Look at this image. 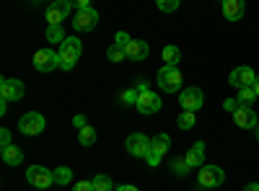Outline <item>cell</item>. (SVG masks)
<instances>
[{
	"instance_id": "1",
	"label": "cell",
	"mask_w": 259,
	"mask_h": 191,
	"mask_svg": "<svg viewBox=\"0 0 259 191\" xmlns=\"http://www.w3.org/2000/svg\"><path fill=\"white\" fill-rule=\"evenodd\" d=\"M83 52V44H80V39L78 36H68L60 44V68L62 70H73L75 68V62Z\"/></svg>"
},
{
	"instance_id": "2",
	"label": "cell",
	"mask_w": 259,
	"mask_h": 191,
	"mask_svg": "<svg viewBox=\"0 0 259 191\" xmlns=\"http://www.w3.org/2000/svg\"><path fill=\"white\" fill-rule=\"evenodd\" d=\"M158 86H161V91L163 93H179L182 91V70L179 68H168V65H163L161 70H158Z\"/></svg>"
},
{
	"instance_id": "3",
	"label": "cell",
	"mask_w": 259,
	"mask_h": 191,
	"mask_svg": "<svg viewBox=\"0 0 259 191\" xmlns=\"http://www.w3.org/2000/svg\"><path fill=\"white\" fill-rule=\"evenodd\" d=\"M168 147H171V137L168 135H156V137H150V150H148V155H145V160H148V165H158L161 163V158L168 153Z\"/></svg>"
},
{
	"instance_id": "4",
	"label": "cell",
	"mask_w": 259,
	"mask_h": 191,
	"mask_svg": "<svg viewBox=\"0 0 259 191\" xmlns=\"http://www.w3.org/2000/svg\"><path fill=\"white\" fill-rule=\"evenodd\" d=\"M197 181H200L202 188H218V186H223L226 173H223V168H221V165H202Z\"/></svg>"
},
{
	"instance_id": "5",
	"label": "cell",
	"mask_w": 259,
	"mask_h": 191,
	"mask_svg": "<svg viewBox=\"0 0 259 191\" xmlns=\"http://www.w3.org/2000/svg\"><path fill=\"white\" fill-rule=\"evenodd\" d=\"M45 126H47L45 116L36 114V111H29V114H24V116L18 119V130L24 132V135H29V137L41 135V132H45Z\"/></svg>"
},
{
	"instance_id": "6",
	"label": "cell",
	"mask_w": 259,
	"mask_h": 191,
	"mask_svg": "<svg viewBox=\"0 0 259 191\" xmlns=\"http://www.w3.org/2000/svg\"><path fill=\"white\" fill-rule=\"evenodd\" d=\"M26 181L34 188H50L55 183V171H50V168H45V165H31L26 171Z\"/></svg>"
},
{
	"instance_id": "7",
	"label": "cell",
	"mask_w": 259,
	"mask_h": 191,
	"mask_svg": "<svg viewBox=\"0 0 259 191\" xmlns=\"http://www.w3.org/2000/svg\"><path fill=\"white\" fill-rule=\"evenodd\" d=\"M99 26V11L96 8H80L73 16V29L75 31H94Z\"/></svg>"
},
{
	"instance_id": "8",
	"label": "cell",
	"mask_w": 259,
	"mask_h": 191,
	"mask_svg": "<svg viewBox=\"0 0 259 191\" xmlns=\"http://www.w3.org/2000/svg\"><path fill=\"white\" fill-rule=\"evenodd\" d=\"M34 68L39 73H52L60 68V52H52V49H39L34 54Z\"/></svg>"
},
{
	"instance_id": "9",
	"label": "cell",
	"mask_w": 259,
	"mask_h": 191,
	"mask_svg": "<svg viewBox=\"0 0 259 191\" xmlns=\"http://www.w3.org/2000/svg\"><path fill=\"white\" fill-rule=\"evenodd\" d=\"M254 80H256V73L249 68V65H241V68H236V70H231V75H228V83L233 88H249V86H254Z\"/></svg>"
},
{
	"instance_id": "10",
	"label": "cell",
	"mask_w": 259,
	"mask_h": 191,
	"mask_svg": "<svg viewBox=\"0 0 259 191\" xmlns=\"http://www.w3.org/2000/svg\"><path fill=\"white\" fill-rule=\"evenodd\" d=\"M161 106H163V101H161V96H158V93L145 91V93H140V96H138L135 109H138L140 114H158V111H161Z\"/></svg>"
},
{
	"instance_id": "11",
	"label": "cell",
	"mask_w": 259,
	"mask_h": 191,
	"mask_svg": "<svg viewBox=\"0 0 259 191\" xmlns=\"http://www.w3.org/2000/svg\"><path fill=\"white\" fill-rule=\"evenodd\" d=\"M0 98L3 101H21L24 98V83L16 78H3L0 80Z\"/></svg>"
},
{
	"instance_id": "12",
	"label": "cell",
	"mask_w": 259,
	"mask_h": 191,
	"mask_svg": "<svg viewBox=\"0 0 259 191\" xmlns=\"http://www.w3.org/2000/svg\"><path fill=\"white\" fill-rule=\"evenodd\" d=\"M124 147H127V153H130V155L145 158L148 150H150V137H145L143 132H135V135H130V137H127Z\"/></svg>"
},
{
	"instance_id": "13",
	"label": "cell",
	"mask_w": 259,
	"mask_h": 191,
	"mask_svg": "<svg viewBox=\"0 0 259 191\" xmlns=\"http://www.w3.org/2000/svg\"><path fill=\"white\" fill-rule=\"evenodd\" d=\"M233 121H236V126H241V130H256L259 126V116L251 106H239V109L233 111Z\"/></svg>"
},
{
	"instance_id": "14",
	"label": "cell",
	"mask_w": 259,
	"mask_h": 191,
	"mask_svg": "<svg viewBox=\"0 0 259 191\" xmlns=\"http://www.w3.org/2000/svg\"><path fill=\"white\" fill-rule=\"evenodd\" d=\"M179 103H182L184 111H197V109H202V103H205V93L200 88H184L182 96H179Z\"/></svg>"
},
{
	"instance_id": "15",
	"label": "cell",
	"mask_w": 259,
	"mask_h": 191,
	"mask_svg": "<svg viewBox=\"0 0 259 191\" xmlns=\"http://www.w3.org/2000/svg\"><path fill=\"white\" fill-rule=\"evenodd\" d=\"M70 8H73V0H57V3H52L50 11H47L50 26H60L62 21H65V16L70 13Z\"/></svg>"
},
{
	"instance_id": "16",
	"label": "cell",
	"mask_w": 259,
	"mask_h": 191,
	"mask_svg": "<svg viewBox=\"0 0 259 191\" xmlns=\"http://www.w3.org/2000/svg\"><path fill=\"white\" fill-rule=\"evenodd\" d=\"M124 52H127V59H133V62H143V59L148 57L150 47H148V41H143V39H133V41H130V44L124 47Z\"/></svg>"
},
{
	"instance_id": "17",
	"label": "cell",
	"mask_w": 259,
	"mask_h": 191,
	"mask_svg": "<svg viewBox=\"0 0 259 191\" xmlns=\"http://www.w3.org/2000/svg\"><path fill=\"white\" fill-rule=\"evenodd\" d=\"M244 11H246L244 0H223V16H226V21H241Z\"/></svg>"
},
{
	"instance_id": "18",
	"label": "cell",
	"mask_w": 259,
	"mask_h": 191,
	"mask_svg": "<svg viewBox=\"0 0 259 191\" xmlns=\"http://www.w3.org/2000/svg\"><path fill=\"white\" fill-rule=\"evenodd\" d=\"M187 165L189 168H202V160H205V142H194V147L184 155Z\"/></svg>"
},
{
	"instance_id": "19",
	"label": "cell",
	"mask_w": 259,
	"mask_h": 191,
	"mask_svg": "<svg viewBox=\"0 0 259 191\" xmlns=\"http://www.w3.org/2000/svg\"><path fill=\"white\" fill-rule=\"evenodd\" d=\"M179 59H182V49H179V47H174V44L163 47V65L177 68V65H179Z\"/></svg>"
},
{
	"instance_id": "20",
	"label": "cell",
	"mask_w": 259,
	"mask_h": 191,
	"mask_svg": "<svg viewBox=\"0 0 259 191\" xmlns=\"http://www.w3.org/2000/svg\"><path fill=\"white\" fill-rule=\"evenodd\" d=\"M3 160H6L8 165H18L21 160H24V153H21V147L11 145V147H6V150H3Z\"/></svg>"
},
{
	"instance_id": "21",
	"label": "cell",
	"mask_w": 259,
	"mask_h": 191,
	"mask_svg": "<svg viewBox=\"0 0 259 191\" xmlns=\"http://www.w3.org/2000/svg\"><path fill=\"white\" fill-rule=\"evenodd\" d=\"M78 140H80V145H83V147H91V145L96 142V130H94V126H89V124H85L83 130L78 132Z\"/></svg>"
},
{
	"instance_id": "22",
	"label": "cell",
	"mask_w": 259,
	"mask_h": 191,
	"mask_svg": "<svg viewBox=\"0 0 259 191\" xmlns=\"http://www.w3.org/2000/svg\"><path fill=\"white\" fill-rule=\"evenodd\" d=\"M256 98H259V96H256L254 86H249V88H241V91H239V96H236V101H239L241 106H251Z\"/></svg>"
},
{
	"instance_id": "23",
	"label": "cell",
	"mask_w": 259,
	"mask_h": 191,
	"mask_svg": "<svg viewBox=\"0 0 259 191\" xmlns=\"http://www.w3.org/2000/svg\"><path fill=\"white\" fill-rule=\"evenodd\" d=\"M65 39H68V36H65L62 26H50L47 29V41H52V44H62Z\"/></svg>"
},
{
	"instance_id": "24",
	"label": "cell",
	"mask_w": 259,
	"mask_h": 191,
	"mask_svg": "<svg viewBox=\"0 0 259 191\" xmlns=\"http://www.w3.org/2000/svg\"><path fill=\"white\" fill-rule=\"evenodd\" d=\"M127 57V52H124V47H119V44H112L109 49H106V59L109 62H122Z\"/></svg>"
},
{
	"instance_id": "25",
	"label": "cell",
	"mask_w": 259,
	"mask_h": 191,
	"mask_svg": "<svg viewBox=\"0 0 259 191\" xmlns=\"http://www.w3.org/2000/svg\"><path fill=\"white\" fill-rule=\"evenodd\" d=\"M194 121H197V116H194V111H182V116L177 119L179 130H192V126H194Z\"/></svg>"
},
{
	"instance_id": "26",
	"label": "cell",
	"mask_w": 259,
	"mask_h": 191,
	"mask_svg": "<svg viewBox=\"0 0 259 191\" xmlns=\"http://www.w3.org/2000/svg\"><path fill=\"white\" fill-rule=\"evenodd\" d=\"M91 183H94L96 191H112V178H109V176H104V173H99Z\"/></svg>"
},
{
	"instance_id": "27",
	"label": "cell",
	"mask_w": 259,
	"mask_h": 191,
	"mask_svg": "<svg viewBox=\"0 0 259 191\" xmlns=\"http://www.w3.org/2000/svg\"><path fill=\"white\" fill-rule=\"evenodd\" d=\"M156 6L163 11V13H174L179 8V0H156Z\"/></svg>"
},
{
	"instance_id": "28",
	"label": "cell",
	"mask_w": 259,
	"mask_h": 191,
	"mask_svg": "<svg viewBox=\"0 0 259 191\" xmlns=\"http://www.w3.org/2000/svg\"><path fill=\"white\" fill-rule=\"evenodd\" d=\"M55 181L57 183H68L70 181V168H57V171H55Z\"/></svg>"
},
{
	"instance_id": "29",
	"label": "cell",
	"mask_w": 259,
	"mask_h": 191,
	"mask_svg": "<svg viewBox=\"0 0 259 191\" xmlns=\"http://www.w3.org/2000/svg\"><path fill=\"white\" fill-rule=\"evenodd\" d=\"M138 96H140V93H138L135 88H133V91H124V93H122V103H133V106H135V103H138Z\"/></svg>"
},
{
	"instance_id": "30",
	"label": "cell",
	"mask_w": 259,
	"mask_h": 191,
	"mask_svg": "<svg viewBox=\"0 0 259 191\" xmlns=\"http://www.w3.org/2000/svg\"><path fill=\"white\" fill-rule=\"evenodd\" d=\"M130 41H133V39H130V34H127V31H117V36H114V44H119V47H127Z\"/></svg>"
},
{
	"instance_id": "31",
	"label": "cell",
	"mask_w": 259,
	"mask_h": 191,
	"mask_svg": "<svg viewBox=\"0 0 259 191\" xmlns=\"http://www.w3.org/2000/svg\"><path fill=\"white\" fill-rule=\"evenodd\" d=\"M73 191H96V188H94L91 181H78V183L73 186Z\"/></svg>"
},
{
	"instance_id": "32",
	"label": "cell",
	"mask_w": 259,
	"mask_h": 191,
	"mask_svg": "<svg viewBox=\"0 0 259 191\" xmlns=\"http://www.w3.org/2000/svg\"><path fill=\"white\" fill-rule=\"evenodd\" d=\"M0 145H3V150L13 145V142H11V132H8V130H0Z\"/></svg>"
},
{
	"instance_id": "33",
	"label": "cell",
	"mask_w": 259,
	"mask_h": 191,
	"mask_svg": "<svg viewBox=\"0 0 259 191\" xmlns=\"http://www.w3.org/2000/svg\"><path fill=\"white\" fill-rule=\"evenodd\" d=\"M239 106H241V103H239V101H236V98H228V101H226V103H223V109H226V111H231V114H233V111H236V109H239Z\"/></svg>"
},
{
	"instance_id": "34",
	"label": "cell",
	"mask_w": 259,
	"mask_h": 191,
	"mask_svg": "<svg viewBox=\"0 0 259 191\" xmlns=\"http://www.w3.org/2000/svg\"><path fill=\"white\" fill-rule=\"evenodd\" d=\"M73 126H75V130H83V126H85V116H83V114L73 116Z\"/></svg>"
},
{
	"instance_id": "35",
	"label": "cell",
	"mask_w": 259,
	"mask_h": 191,
	"mask_svg": "<svg viewBox=\"0 0 259 191\" xmlns=\"http://www.w3.org/2000/svg\"><path fill=\"white\" fill-rule=\"evenodd\" d=\"M174 171H177V173H187V171H189L187 160H182V163H174Z\"/></svg>"
},
{
	"instance_id": "36",
	"label": "cell",
	"mask_w": 259,
	"mask_h": 191,
	"mask_svg": "<svg viewBox=\"0 0 259 191\" xmlns=\"http://www.w3.org/2000/svg\"><path fill=\"white\" fill-rule=\"evenodd\" d=\"M73 6L80 11V8H91V0H73Z\"/></svg>"
},
{
	"instance_id": "37",
	"label": "cell",
	"mask_w": 259,
	"mask_h": 191,
	"mask_svg": "<svg viewBox=\"0 0 259 191\" xmlns=\"http://www.w3.org/2000/svg\"><path fill=\"white\" fill-rule=\"evenodd\" d=\"M117 191H140L138 186H130V183H122V186H117Z\"/></svg>"
},
{
	"instance_id": "38",
	"label": "cell",
	"mask_w": 259,
	"mask_h": 191,
	"mask_svg": "<svg viewBox=\"0 0 259 191\" xmlns=\"http://www.w3.org/2000/svg\"><path fill=\"white\" fill-rule=\"evenodd\" d=\"M135 91H138V93H145V91H148V83H145V80H140L138 86H135Z\"/></svg>"
},
{
	"instance_id": "39",
	"label": "cell",
	"mask_w": 259,
	"mask_h": 191,
	"mask_svg": "<svg viewBox=\"0 0 259 191\" xmlns=\"http://www.w3.org/2000/svg\"><path fill=\"white\" fill-rule=\"evenodd\" d=\"M244 191H259V183H249V186H246Z\"/></svg>"
},
{
	"instance_id": "40",
	"label": "cell",
	"mask_w": 259,
	"mask_h": 191,
	"mask_svg": "<svg viewBox=\"0 0 259 191\" xmlns=\"http://www.w3.org/2000/svg\"><path fill=\"white\" fill-rule=\"evenodd\" d=\"M254 91H256V96H259V75H256V80H254Z\"/></svg>"
},
{
	"instance_id": "41",
	"label": "cell",
	"mask_w": 259,
	"mask_h": 191,
	"mask_svg": "<svg viewBox=\"0 0 259 191\" xmlns=\"http://www.w3.org/2000/svg\"><path fill=\"white\" fill-rule=\"evenodd\" d=\"M256 142H259V126H256Z\"/></svg>"
}]
</instances>
